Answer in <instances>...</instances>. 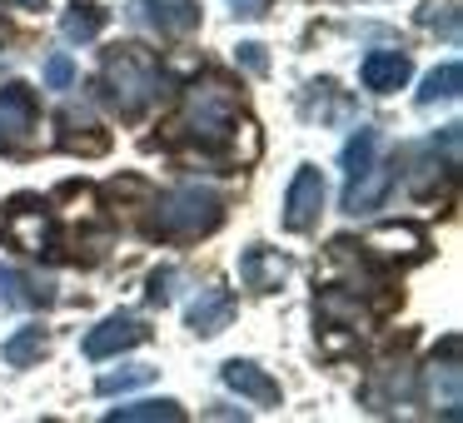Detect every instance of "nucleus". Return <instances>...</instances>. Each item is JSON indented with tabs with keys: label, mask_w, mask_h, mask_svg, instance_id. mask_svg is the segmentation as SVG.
Masks as SVG:
<instances>
[{
	"label": "nucleus",
	"mask_w": 463,
	"mask_h": 423,
	"mask_svg": "<svg viewBox=\"0 0 463 423\" xmlns=\"http://www.w3.org/2000/svg\"><path fill=\"white\" fill-rule=\"evenodd\" d=\"M160 85H165V70L150 51L140 45H120V51L105 55V70H100V100L110 105L120 120H140L155 100H160Z\"/></svg>",
	"instance_id": "obj_1"
},
{
	"label": "nucleus",
	"mask_w": 463,
	"mask_h": 423,
	"mask_svg": "<svg viewBox=\"0 0 463 423\" xmlns=\"http://www.w3.org/2000/svg\"><path fill=\"white\" fill-rule=\"evenodd\" d=\"M234 125H240V95H234V85L224 80V75H200V80L184 90L175 130L190 135L200 150H210V145L230 140Z\"/></svg>",
	"instance_id": "obj_2"
},
{
	"label": "nucleus",
	"mask_w": 463,
	"mask_h": 423,
	"mask_svg": "<svg viewBox=\"0 0 463 423\" xmlns=\"http://www.w3.org/2000/svg\"><path fill=\"white\" fill-rule=\"evenodd\" d=\"M220 220H224L220 194L200 190V184H184V190L160 194L155 220H150V234L155 240H200V234H210Z\"/></svg>",
	"instance_id": "obj_3"
},
{
	"label": "nucleus",
	"mask_w": 463,
	"mask_h": 423,
	"mask_svg": "<svg viewBox=\"0 0 463 423\" xmlns=\"http://www.w3.org/2000/svg\"><path fill=\"white\" fill-rule=\"evenodd\" d=\"M41 145V105L25 85H5L0 90V155H31Z\"/></svg>",
	"instance_id": "obj_4"
},
{
	"label": "nucleus",
	"mask_w": 463,
	"mask_h": 423,
	"mask_svg": "<svg viewBox=\"0 0 463 423\" xmlns=\"http://www.w3.org/2000/svg\"><path fill=\"white\" fill-rule=\"evenodd\" d=\"M130 15L150 31H160V41H180L200 25V5L194 0H135Z\"/></svg>",
	"instance_id": "obj_5"
},
{
	"label": "nucleus",
	"mask_w": 463,
	"mask_h": 423,
	"mask_svg": "<svg viewBox=\"0 0 463 423\" xmlns=\"http://www.w3.org/2000/svg\"><path fill=\"white\" fill-rule=\"evenodd\" d=\"M5 234H11L15 249H31V254H51L55 249V220L45 214V204L21 200L5 220Z\"/></svg>",
	"instance_id": "obj_6"
},
{
	"label": "nucleus",
	"mask_w": 463,
	"mask_h": 423,
	"mask_svg": "<svg viewBox=\"0 0 463 423\" xmlns=\"http://www.w3.org/2000/svg\"><path fill=\"white\" fill-rule=\"evenodd\" d=\"M319 210H324V174L304 164V170L294 174L289 194H284V230H309V224L319 220Z\"/></svg>",
	"instance_id": "obj_7"
},
{
	"label": "nucleus",
	"mask_w": 463,
	"mask_h": 423,
	"mask_svg": "<svg viewBox=\"0 0 463 423\" xmlns=\"http://www.w3.org/2000/svg\"><path fill=\"white\" fill-rule=\"evenodd\" d=\"M393 180H399V155L393 160H373L364 174H354L349 180V190H344V210L349 214H364V210H373V204H383L389 200V190H393Z\"/></svg>",
	"instance_id": "obj_8"
},
{
	"label": "nucleus",
	"mask_w": 463,
	"mask_h": 423,
	"mask_svg": "<svg viewBox=\"0 0 463 423\" xmlns=\"http://www.w3.org/2000/svg\"><path fill=\"white\" fill-rule=\"evenodd\" d=\"M145 339H150V329H145L140 319L110 314V319L85 339V353H90V359H110V353H125V349H135V343H145Z\"/></svg>",
	"instance_id": "obj_9"
},
{
	"label": "nucleus",
	"mask_w": 463,
	"mask_h": 423,
	"mask_svg": "<svg viewBox=\"0 0 463 423\" xmlns=\"http://www.w3.org/2000/svg\"><path fill=\"white\" fill-rule=\"evenodd\" d=\"M423 389H429V403L443 393V418H458V339L443 343V363L433 359L429 373H423Z\"/></svg>",
	"instance_id": "obj_10"
},
{
	"label": "nucleus",
	"mask_w": 463,
	"mask_h": 423,
	"mask_svg": "<svg viewBox=\"0 0 463 423\" xmlns=\"http://www.w3.org/2000/svg\"><path fill=\"white\" fill-rule=\"evenodd\" d=\"M359 80H364V90H373V95L399 90V85L409 80V55H403V51H373V55H364Z\"/></svg>",
	"instance_id": "obj_11"
},
{
	"label": "nucleus",
	"mask_w": 463,
	"mask_h": 423,
	"mask_svg": "<svg viewBox=\"0 0 463 423\" xmlns=\"http://www.w3.org/2000/svg\"><path fill=\"white\" fill-rule=\"evenodd\" d=\"M224 383H230V389L240 393V399L260 403V409H274V403H279V383H274L264 369H254V363L230 359V363H224Z\"/></svg>",
	"instance_id": "obj_12"
},
{
	"label": "nucleus",
	"mask_w": 463,
	"mask_h": 423,
	"mask_svg": "<svg viewBox=\"0 0 463 423\" xmlns=\"http://www.w3.org/2000/svg\"><path fill=\"white\" fill-rule=\"evenodd\" d=\"M230 319H234V294L230 289H200V299L190 304V329L194 334H220V329H230Z\"/></svg>",
	"instance_id": "obj_13"
},
{
	"label": "nucleus",
	"mask_w": 463,
	"mask_h": 423,
	"mask_svg": "<svg viewBox=\"0 0 463 423\" xmlns=\"http://www.w3.org/2000/svg\"><path fill=\"white\" fill-rule=\"evenodd\" d=\"M0 304L5 309H41V304H51V284H35L25 274L0 269Z\"/></svg>",
	"instance_id": "obj_14"
},
{
	"label": "nucleus",
	"mask_w": 463,
	"mask_h": 423,
	"mask_svg": "<svg viewBox=\"0 0 463 423\" xmlns=\"http://www.w3.org/2000/svg\"><path fill=\"white\" fill-rule=\"evenodd\" d=\"M284 274H289V264H284L279 254L260 249V244H254V249L240 259V279L250 284V289H274V284H279Z\"/></svg>",
	"instance_id": "obj_15"
},
{
	"label": "nucleus",
	"mask_w": 463,
	"mask_h": 423,
	"mask_svg": "<svg viewBox=\"0 0 463 423\" xmlns=\"http://www.w3.org/2000/svg\"><path fill=\"white\" fill-rule=\"evenodd\" d=\"M180 423V403L170 399H140V403H120V409H110V423Z\"/></svg>",
	"instance_id": "obj_16"
},
{
	"label": "nucleus",
	"mask_w": 463,
	"mask_h": 423,
	"mask_svg": "<svg viewBox=\"0 0 463 423\" xmlns=\"http://www.w3.org/2000/svg\"><path fill=\"white\" fill-rule=\"evenodd\" d=\"M379 145H383V140H379V130H359V135H354V140L344 145V155H339L344 174L354 180V174H364V170H369V164L379 160Z\"/></svg>",
	"instance_id": "obj_17"
},
{
	"label": "nucleus",
	"mask_w": 463,
	"mask_h": 423,
	"mask_svg": "<svg viewBox=\"0 0 463 423\" xmlns=\"http://www.w3.org/2000/svg\"><path fill=\"white\" fill-rule=\"evenodd\" d=\"M458 80H463L458 61H449V65H443V70H433L429 80H423V90H419V105H433V100H453V95H458Z\"/></svg>",
	"instance_id": "obj_18"
},
{
	"label": "nucleus",
	"mask_w": 463,
	"mask_h": 423,
	"mask_svg": "<svg viewBox=\"0 0 463 423\" xmlns=\"http://www.w3.org/2000/svg\"><path fill=\"white\" fill-rule=\"evenodd\" d=\"M41 353H45V334H41V329H21L15 339H5V349H0V359L21 369V363L41 359Z\"/></svg>",
	"instance_id": "obj_19"
},
{
	"label": "nucleus",
	"mask_w": 463,
	"mask_h": 423,
	"mask_svg": "<svg viewBox=\"0 0 463 423\" xmlns=\"http://www.w3.org/2000/svg\"><path fill=\"white\" fill-rule=\"evenodd\" d=\"M105 25V11H95V5H75L71 15H65V35L71 41H95Z\"/></svg>",
	"instance_id": "obj_20"
},
{
	"label": "nucleus",
	"mask_w": 463,
	"mask_h": 423,
	"mask_svg": "<svg viewBox=\"0 0 463 423\" xmlns=\"http://www.w3.org/2000/svg\"><path fill=\"white\" fill-rule=\"evenodd\" d=\"M155 369H120V373H100V393H125L135 383H150Z\"/></svg>",
	"instance_id": "obj_21"
},
{
	"label": "nucleus",
	"mask_w": 463,
	"mask_h": 423,
	"mask_svg": "<svg viewBox=\"0 0 463 423\" xmlns=\"http://www.w3.org/2000/svg\"><path fill=\"white\" fill-rule=\"evenodd\" d=\"M71 80H75V61L71 55H51L45 61V85L51 90H71Z\"/></svg>",
	"instance_id": "obj_22"
},
{
	"label": "nucleus",
	"mask_w": 463,
	"mask_h": 423,
	"mask_svg": "<svg viewBox=\"0 0 463 423\" xmlns=\"http://www.w3.org/2000/svg\"><path fill=\"white\" fill-rule=\"evenodd\" d=\"M240 61H244V70H254V75L269 70V61H264V45H240Z\"/></svg>",
	"instance_id": "obj_23"
},
{
	"label": "nucleus",
	"mask_w": 463,
	"mask_h": 423,
	"mask_svg": "<svg viewBox=\"0 0 463 423\" xmlns=\"http://www.w3.org/2000/svg\"><path fill=\"white\" fill-rule=\"evenodd\" d=\"M170 294H175V269L155 274V279H150V299H155V304H165Z\"/></svg>",
	"instance_id": "obj_24"
},
{
	"label": "nucleus",
	"mask_w": 463,
	"mask_h": 423,
	"mask_svg": "<svg viewBox=\"0 0 463 423\" xmlns=\"http://www.w3.org/2000/svg\"><path fill=\"white\" fill-rule=\"evenodd\" d=\"M230 5H234V15H250V21H254V15H264V11H269L274 0H230Z\"/></svg>",
	"instance_id": "obj_25"
},
{
	"label": "nucleus",
	"mask_w": 463,
	"mask_h": 423,
	"mask_svg": "<svg viewBox=\"0 0 463 423\" xmlns=\"http://www.w3.org/2000/svg\"><path fill=\"white\" fill-rule=\"evenodd\" d=\"M0 5H31V11H41L45 0H0Z\"/></svg>",
	"instance_id": "obj_26"
}]
</instances>
